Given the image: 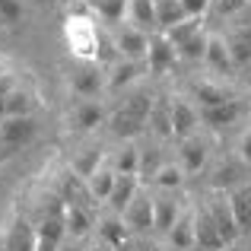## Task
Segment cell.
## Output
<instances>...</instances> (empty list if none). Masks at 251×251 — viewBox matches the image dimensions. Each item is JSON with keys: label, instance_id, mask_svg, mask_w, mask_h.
Here are the masks:
<instances>
[{"label": "cell", "instance_id": "obj_30", "mask_svg": "<svg viewBox=\"0 0 251 251\" xmlns=\"http://www.w3.org/2000/svg\"><path fill=\"white\" fill-rule=\"evenodd\" d=\"M147 127L159 137H175L172 134V115H169V99H156L153 108H150V121Z\"/></svg>", "mask_w": 251, "mask_h": 251}, {"label": "cell", "instance_id": "obj_14", "mask_svg": "<svg viewBox=\"0 0 251 251\" xmlns=\"http://www.w3.org/2000/svg\"><path fill=\"white\" fill-rule=\"evenodd\" d=\"M181 210L184 207L178 203V191H156L153 194V232L166 235Z\"/></svg>", "mask_w": 251, "mask_h": 251}, {"label": "cell", "instance_id": "obj_5", "mask_svg": "<svg viewBox=\"0 0 251 251\" xmlns=\"http://www.w3.org/2000/svg\"><path fill=\"white\" fill-rule=\"evenodd\" d=\"M111 35H115V45H118V54L121 57H130V61H143L147 57V48H150V32L137 29L130 23H118V25H108Z\"/></svg>", "mask_w": 251, "mask_h": 251}, {"label": "cell", "instance_id": "obj_25", "mask_svg": "<svg viewBox=\"0 0 251 251\" xmlns=\"http://www.w3.org/2000/svg\"><path fill=\"white\" fill-rule=\"evenodd\" d=\"M38 108V96L29 89V86H13L6 92V118H19V115H35Z\"/></svg>", "mask_w": 251, "mask_h": 251}, {"label": "cell", "instance_id": "obj_27", "mask_svg": "<svg viewBox=\"0 0 251 251\" xmlns=\"http://www.w3.org/2000/svg\"><path fill=\"white\" fill-rule=\"evenodd\" d=\"M89 10L96 13V19H102L105 25H118L127 19V3L130 0H86Z\"/></svg>", "mask_w": 251, "mask_h": 251}, {"label": "cell", "instance_id": "obj_36", "mask_svg": "<svg viewBox=\"0 0 251 251\" xmlns=\"http://www.w3.org/2000/svg\"><path fill=\"white\" fill-rule=\"evenodd\" d=\"M181 10H184V16L201 19V16H207V13L213 10V0H181Z\"/></svg>", "mask_w": 251, "mask_h": 251}, {"label": "cell", "instance_id": "obj_41", "mask_svg": "<svg viewBox=\"0 0 251 251\" xmlns=\"http://www.w3.org/2000/svg\"><path fill=\"white\" fill-rule=\"evenodd\" d=\"M86 251H115V248H111V245H108V242H102V239H96V245H89V248H86Z\"/></svg>", "mask_w": 251, "mask_h": 251}, {"label": "cell", "instance_id": "obj_10", "mask_svg": "<svg viewBox=\"0 0 251 251\" xmlns=\"http://www.w3.org/2000/svg\"><path fill=\"white\" fill-rule=\"evenodd\" d=\"M169 115H172V134H175V140L197 134V127H201V108L191 99L175 96L169 102Z\"/></svg>", "mask_w": 251, "mask_h": 251}, {"label": "cell", "instance_id": "obj_44", "mask_svg": "<svg viewBox=\"0 0 251 251\" xmlns=\"http://www.w3.org/2000/svg\"><path fill=\"white\" fill-rule=\"evenodd\" d=\"M0 121H3V118H0Z\"/></svg>", "mask_w": 251, "mask_h": 251}, {"label": "cell", "instance_id": "obj_35", "mask_svg": "<svg viewBox=\"0 0 251 251\" xmlns=\"http://www.w3.org/2000/svg\"><path fill=\"white\" fill-rule=\"evenodd\" d=\"M0 19L3 23H19L23 19V0H0Z\"/></svg>", "mask_w": 251, "mask_h": 251}, {"label": "cell", "instance_id": "obj_21", "mask_svg": "<svg viewBox=\"0 0 251 251\" xmlns=\"http://www.w3.org/2000/svg\"><path fill=\"white\" fill-rule=\"evenodd\" d=\"M140 188H143L140 175H118L115 178V188H111L108 201H105V207L115 210V213H124V210H127V203L137 197V191H140Z\"/></svg>", "mask_w": 251, "mask_h": 251}, {"label": "cell", "instance_id": "obj_15", "mask_svg": "<svg viewBox=\"0 0 251 251\" xmlns=\"http://www.w3.org/2000/svg\"><path fill=\"white\" fill-rule=\"evenodd\" d=\"M226 197H229V207H232L235 223H239V232L251 235V178L232 184V188L226 191Z\"/></svg>", "mask_w": 251, "mask_h": 251}, {"label": "cell", "instance_id": "obj_34", "mask_svg": "<svg viewBox=\"0 0 251 251\" xmlns=\"http://www.w3.org/2000/svg\"><path fill=\"white\" fill-rule=\"evenodd\" d=\"M99 162H102V153H99V150H83V156H76V159L70 162V169L80 178H89L92 172L99 169Z\"/></svg>", "mask_w": 251, "mask_h": 251}, {"label": "cell", "instance_id": "obj_38", "mask_svg": "<svg viewBox=\"0 0 251 251\" xmlns=\"http://www.w3.org/2000/svg\"><path fill=\"white\" fill-rule=\"evenodd\" d=\"M213 6L220 10V16H235L239 10H248L251 0H213Z\"/></svg>", "mask_w": 251, "mask_h": 251}, {"label": "cell", "instance_id": "obj_29", "mask_svg": "<svg viewBox=\"0 0 251 251\" xmlns=\"http://www.w3.org/2000/svg\"><path fill=\"white\" fill-rule=\"evenodd\" d=\"M207 35H210L207 29H197L191 38H184V42L175 48V51H178V61L201 64V61H203V54H207Z\"/></svg>", "mask_w": 251, "mask_h": 251}, {"label": "cell", "instance_id": "obj_42", "mask_svg": "<svg viewBox=\"0 0 251 251\" xmlns=\"http://www.w3.org/2000/svg\"><path fill=\"white\" fill-rule=\"evenodd\" d=\"M6 74V64H0V76H3Z\"/></svg>", "mask_w": 251, "mask_h": 251}, {"label": "cell", "instance_id": "obj_22", "mask_svg": "<svg viewBox=\"0 0 251 251\" xmlns=\"http://www.w3.org/2000/svg\"><path fill=\"white\" fill-rule=\"evenodd\" d=\"M102 121H105V108L96 99H76L74 108H70V124H74L76 130H92Z\"/></svg>", "mask_w": 251, "mask_h": 251}, {"label": "cell", "instance_id": "obj_37", "mask_svg": "<svg viewBox=\"0 0 251 251\" xmlns=\"http://www.w3.org/2000/svg\"><path fill=\"white\" fill-rule=\"evenodd\" d=\"M235 156H239V162H242L245 169H251V127L242 130L239 143H235Z\"/></svg>", "mask_w": 251, "mask_h": 251}, {"label": "cell", "instance_id": "obj_45", "mask_svg": "<svg viewBox=\"0 0 251 251\" xmlns=\"http://www.w3.org/2000/svg\"><path fill=\"white\" fill-rule=\"evenodd\" d=\"M248 67H251V64H248Z\"/></svg>", "mask_w": 251, "mask_h": 251}, {"label": "cell", "instance_id": "obj_12", "mask_svg": "<svg viewBox=\"0 0 251 251\" xmlns=\"http://www.w3.org/2000/svg\"><path fill=\"white\" fill-rule=\"evenodd\" d=\"M207 210H210V216H213L216 229H220L223 242H226V245H232L242 232H239V223H235V216H232V207H229L226 191H216V194L207 201Z\"/></svg>", "mask_w": 251, "mask_h": 251}, {"label": "cell", "instance_id": "obj_9", "mask_svg": "<svg viewBox=\"0 0 251 251\" xmlns=\"http://www.w3.org/2000/svg\"><path fill=\"white\" fill-rule=\"evenodd\" d=\"M245 102L242 99H226V102L220 105H207V108H201V124H207L210 130H223V127H232L235 121H242L245 118Z\"/></svg>", "mask_w": 251, "mask_h": 251}, {"label": "cell", "instance_id": "obj_11", "mask_svg": "<svg viewBox=\"0 0 251 251\" xmlns=\"http://www.w3.org/2000/svg\"><path fill=\"white\" fill-rule=\"evenodd\" d=\"M108 130L118 140H134V137H140L143 130H147V115L127 108V105H118L108 115Z\"/></svg>", "mask_w": 251, "mask_h": 251}, {"label": "cell", "instance_id": "obj_13", "mask_svg": "<svg viewBox=\"0 0 251 251\" xmlns=\"http://www.w3.org/2000/svg\"><path fill=\"white\" fill-rule=\"evenodd\" d=\"M194 248H201V251H220V248H226V242H223V235H220V229H216L213 216H210L207 203L194 207Z\"/></svg>", "mask_w": 251, "mask_h": 251}, {"label": "cell", "instance_id": "obj_39", "mask_svg": "<svg viewBox=\"0 0 251 251\" xmlns=\"http://www.w3.org/2000/svg\"><path fill=\"white\" fill-rule=\"evenodd\" d=\"M61 248V242L57 239H48V235H38L35 232V251H57Z\"/></svg>", "mask_w": 251, "mask_h": 251}, {"label": "cell", "instance_id": "obj_28", "mask_svg": "<svg viewBox=\"0 0 251 251\" xmlns=\"http://www.w3.org/2000/svg\"><path fill=\"white\" fill-rule=\"evenodd\" d=\"M111 166H115L118 175H137L140 172V147L134 140H124L121 150L115 153V159H111Z\"/></svg>", "mask_w": 251, "mask_h": 251}, {"label": "cell", "instance_id": "obj_17", "mask_svg": "<svg viewBox=\"0 0 251 251\" xmlns=\"http://www.w3.org/2000/svg\"><path fill=\"white\" fill-rule=\"evenodd\" d=\"M203 64H207L213 74H232L235 61H232V51H229V38H223L220 32H210V35H207V54H203Z\"/></svg>", "mask_w": 251, "mask_h": 251}, {"label": "cell", "instance_id": "obj_2", "mask_svg": "<svg viewBox=\"0 0 251 251\" xmlns=\"http://www.w3.org/2000/svg\"><path fill=\"white\" fill-rule=\"evenodd\" d=\"M38 134L35 115H19V118H3L0 121V159H10L16 150L29 147Z\"/></svg>", "mask_w": 251, "mask_h": 251}, {"label": "cell", "instance_id": "obj_31", "mask_svg": "<svg viewBox=\"0 0 251 251\" xmlns=\"http://www.w3.org/2000/svg\"><path fill=\"white\" fill-rule=\"evenodd\" d=\"M194 99L201 102V108H207V105H220V102H226V99H232V92L220 83L203 80V83H194Z\"/></svg>", "mask_w": 251, "mask_h": 251}, {"label": "cell", "instance_id": "obj_23", "mask_svg": "<svg viewBox=\"0 0 251 251\" xmlns=\"http://www.w3.org/2000/svg\"><path fill=\"white\" fill-rule=\"evenodd\" d=\"M166 239H169V245L175 251H191V248H194V210L184 207L181 213H178V220L172 223Z\"/></svg>", "mask_w": 251, "mask_h": 251}, {"label": "cell", "instance_id": "obj_1", "mask_svg": "<svg viewBox=\"0 0 251 251\" xmlns=\"http://www.w3.org/2000/svg\"><path fill=\"white\" fill-rule=\"evenodd\" d=\"M99 19L96 13L89 10V3L80 0L67 10V19H64V42H67V51L74 61H96V38H99Z\"/></svg>", "mask_w": 251, "mask_h": 251}, {"label": "cell", "instance_id": "obj_24", "mask_svg": "<svg viewBox=\"0 0 251 251\" xmlns=\"http://www.w3.org/2000/svg\"><path fill=\"white\" fill-rule=\"evenodd\" d=\"M124 23H130V25H137V29H143V32H159V16H156V3L153 0H130L127 3V19Z\"/></svg>", "mask_w": 251, "mask_h": 251}, {"label": "cell", "instance_id": "obj_18", "mask_svg": "<svg viewBox=\"0 0 251 251\" xmlns=\"http://www.w3.org/2000/svg\"><path fill=\"white\" fill-rule=\"evenodd\" d=\"M64 223H67V239H80V242L96 229V216H92L89 203H67Z\"/></svg>", "mask_w": 251, "mask_h": 251}, {"label": "cell", "instance_id": "obj_7", "mask_svg": "<svg viewBox=\"0 0 251 251\" xmlns=\"http://www.w3.org/2000/svg\"><path fill=\"white\" fill-rule=\"evenodd\" d=\"M175 61H178V51H175V45L169 42V35H166V32H153V35H150L147 57H143L147 74L162 76V74H169V70L175 67Z\"/></svg>", "mask_w": 251, "mask_h": 251}, {"label": "cell", "instance_id": "obj_40", "mask_svg": "<svg viewBox=\"0 0 251 251\" xmlns=\"http://www.w3.org/2000/svg\"><path fill=\"white\" fill-rule=\"evenodd\" d=\"M57 251H86V245H83L80 239H64V242H61V248H57Z\"/></svg>", "mask_w": 251, "mask_h": 251}, {"label": "cell", "instance_id": "obj_4", "mask_svg": "<svg viewBox=\"0 0 251 251\" xmlns=\"http://www.w3.org/2000/svg\"><path fill=\"white\" fill-rule=\"evenodd\" d=\"M121 216H124V226H127L130 235H150L153 232V194H150L147 184L137 191V197L127 203V210Z\"/></svg>", "mask_w": 251, "mask_h": 251}, {"label": "cell", "instance_id": "obj_3", "mask_svg": "<svg viewBox=\"0 0 251 251\" xmlns=\"http://www.w3.org/2000/svg\"><path fill=\"white\" fill-rule=\"evenodd\" d=\"M67 86L76 99H99L105 92V67L96 61H74L67 70Z\"/></svg>", "mask_w": 251, "mask_h": 251}, {"label": "cell", "instance_id": "obj_43", "mask_svg": "<svg viewBox=\"0 0 251 251\" xmlns=\"http://www.w3.org/2000/svg\"><path fill=\"white\" fill-rule=\"evenodd\" d=\"M245 251H251V245H248V248H245Z\"/></svg>", "mask_w": 251, "mask_h": 251}, {"label": "cell", "instance_id": "obj_8", "mask_svg": "<svg viewBox=\"0 0 251 251\" xmlns=\"http://www.w3.org/2000/svg\"><path fill=\"white\" fill-rule=\"evenodd\" d=\"M178 166H181L188 175H197V172L207 169L210 162V143L203 140L201 134H191V137H181L178 140Z\"/></svg>", "mask_w": 251, "mask_h": 251}, {"label": "cell", "instance_id": "obj_19", "mask_svg": "<svg viewBox=\"0 0 251 251\" xmlns=\"http://www.w3.org/2000/svg\"><path fill=\"white\" fill-rule=\"evenodd\" d=\"M127 235L130 232H127V226H124V216L121 213H115V210L105 207V213L96 216V239L108 242V245L115 248V245H121Z\"/></svg>", "mask_w": 251, "mask_h": 251}, {"label": "cell", "instance_id": "obj_33", "mask_svg": "<svg viewBox=\"0 0 251 251\" xmlns=\"http://www.w3.org/2000/svg\"><path fill=\"white\" fill-rule=\"evenodd\" d=\"M197 29H203V23H201V19H194V16H188V19H181V23H175L172 29H166V35H169V42L178 48V45H181L184 38H191Z\"/></svg>", "mask_w": 251, "mask_h": 251}, {"label": "cell", "instance_id": "obj_26", "mask_svg": "<svg viewBox=\"0 0 251 251\" xmlns=\"http://www.w3.org/2000/svg\"><path fill=\"white\" fill-rule=\"evenodd\" d=\"M184 178H188V172L178 166V159H166L150 184H153L156 191H181L184 188Z\"/></svg>", "mask_w": 251, "mask_h": 251}, {"label": "cell", "instance_id": "obj_16", "mask_svg": "<svg viewBox=\"0 0 251 251\" xmlns=\"http://www.w3.org/2000/svg\"><path fill=\"white\" fill-rule=\"evenodd\" d=\"M0 248L3 251H35V226L25 216H13V223L3 232Z\"/></svg>", "mask_w": 251, "mask_h": 251}, {"label": "cell", "instance_id": "obj_6", "mask_svg": "<svg viewBox=\"0 0 251 251\" xmlns=\"http://www.w3.org/2000/svg\"><path fill=\"white\" fill-rule=\"evenodd\" d=\"M143 70H147L143 61L118 57L115 64L105 67V92H127V89H134V83L143 76Z\"/></svg>", "mask_w": 251, "mask_h": 251}, {"label": "cell", "instance_id": "obj_20", "mask_svg": "<svg viewBox=\"0 0 251 251\" xmlns=\"http://www.w3.org/2000/svg\"><path fill=\"white\" fill-rule=\"evenodd\" d=\"M115 178H118V172H115V166H111V159H102L99 169L92 172L89 178H83V181H86V191H89L92 201L105 203L108 194H111V188H115Z\"/></svg>", "mask_w": 251, "mask_h": 251}, {"label": "cell", "instance_id": "obj_32", "mask_svg": "<svg viewBox=\"0 0 251 251\" xmlns=\"http://www.w3.org/2000/svg\"><path fill=\"white\" fill-rule=\"evenodd\" d=\"M162 162H166V156H162L159 150H140V172H137V175H140V181L147 184V188L156 178V172H159Z\"/></svg>", "mask_w": 251, "mask_h": 251}]
</instances>
